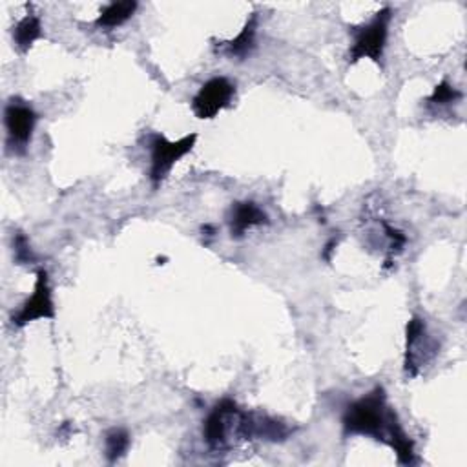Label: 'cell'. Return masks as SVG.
Listing matches in <instances>:
<instances>
[{"label":"cell","instance_id":"obj_14","mask_svg":"<svg viewBox=\"0 0 467 467\" xmlns=\"http://www.w3.org/2000/svg\"><path fill=\"white\" fill-rule=\"evenodd\" d=\"M460 97H462V93H460L456 88H452L447 80H441V82L434 88V91L431 93L429 102H434V104H447V102H454V100L460 99Z\"/></svg>","mask_w":467,"mask_h":467},{"label":"cell","instance_id":"obj_13","mask_svg":"<svg viewBox=\"0 0 467 467\" xmlns=\"http://www.w3.org/2000/svg\"><path fill=\"white\" fill-rule=\"evenodd\" d=\"M13 250H15V259L20 265H29L36 261V255L33 254L27 237L22 232H16L13 237Z\"/></svg>","mask_w":467,"mask_h":467},{"label":"cell","instance_id":"obj_8","mask_svg":"<svg viewBox=\"0 0 467 467\" xmlns=\"http://www.w3.org/2000/svg\"><path fill=\"white\" fill-rule=\"evenodd\" d=\"M266 223V213L255 202H235L230 213V234L232 237L244 235L246 230Z\"/></svg>","mask_w":467,"mask_h":467},{"label":"cell","instance_id":"obj_3","mask_svg":"<svg viewBox=\"0 0 467 467\" xmlns=\"http://www.w3.org/2000/svg\"><path fill=\"white\" fill-rule=\"evenodd\" d=\"M197 133H190L179 140H168L164 135H153L150 140L151 150V166H150V181L153 188H157L171 171L173 164L190 153L195 146Z\"/></svg>","mask_w":467,"mask_h":467},{"label":"cell","instance_id":"obj_4","mask_svg":"<svg viewBox=\"0 0 467 467\" xmlns=\"http://www.w3.org/2000/svg\"><path fill=\"white\" fill-rule=\"evenodd\" d=\"M241 412L243 410H239L232 400H221L212 409L202 427L204 440L212 449H223L228 441V432H235L239 436Z\"/></svg>","mask_w":467,"mask_h":467},{"label":"cell","instance_id":"obj_9","mask_svg":"<svg viewBox=\"0 0 467 467\" xmlns=\"http://www.w3.org/2000/svg\"><path fill=\"white\" fill-rule=\"evenodd\" d=\"M42 35V24L36 15H26L15 27H13V40L20 53H26L36 38Z\"/></svg>","mask_w":467,"mask_h":467},{"label":"cell","instance_id":"obj_5","mask_svg":"<svg viewBox=\"0 0 467 467\" xmlns=\"http://www.w3.org/2000/svg\"><path fill=\"white\" fill-rule=\"evenodd\" d=\"M53 319L55 317V305L51 297V286L47 279L46 270L36 272V281H35V290L33 294L22 303L16 314H13L11 323L16 328L26 327L27 323L35 319Z\"/></svg>","mask_w":467,"mask_h":467},{"label":"cell","instance_id":"obj_12","mask_svg":"<svg viewBox=\"0 0 467 467\" xmlns=\"http://www.w3.org/2000/svg\"><path fill=\"white\" fill-rule=\"evenodd\" d=\"M130 447V434L126 429L122 427H113L106 432L104 438V451H106V458L108 462H117L120 456H124V452Z\"/></svg>","mask_w":467,"mask_h":467},{"label":"cell","instance_id":"obj_10","mask_svg":"<svg viewBox=\"0 0 467 467\" xmlns=\"http://www.w3.org/2000/svg\"><path fill=\"white\" fill-rule=\"evenodd\" d=\"M137 9V2L126 0V2H111L108 4L100 15L95 20V26L99 27H117L124 24Z\"/></svg>","mask_w":467,"mask_h":467},{"label":"cell","instance_id":"obj_6","mask_svg":"<svg viewBox=\"0 0 467 467\" xmlns=\"http://www.w3.org/2000/svg\"><path fill=\"white\" fill-rule=\"evenodd\" d=\"M4 119H5V130H7V144L11 146L13 151L22 153L29 144L35 124H36L35 109L18 99H13L5 106Z\"/></svg>","mask_w":467,"mask_h":467},{"label":"cell","instance_id":"obj_2","mask_svg":"<svg viewBox=\"0 0 467 467\" xmlns=\"http://www.w3.org/2000/svg\"><path fill=\"white\" fill-rule=\"evenodd\" d=\"M392 11L390 7H383L374 15V18L365 24L363 27H356L354 42L350 47V62H358L359 58H370L379 64L383 57V49L387 46L389 36V24H390Z\"/></svg>","mask_w":467,"mask_h":467},{"label":"cell","instance_id":"obj_7","mask_svg":"<svg viewBox=\"0 0 467 467\" xmlns=\"http://www.w3.org/2000/svg\"><path fill=\"white\" fill-rule=\"evenodd\" d=\"M235 93V86L226 77H213L206 80L192 99V111L199 119H213L226 108Z\"/></svg>","mask_w":467,"mask_h":467},{"label":"cell","instance_id":"obj_1","mask_svg":"<svg viewBox=\"0 0 467 467\" xmlns=\"http://www.w3.org/2000/svg\"><path fill=\"white\" fill-rule=\"evenodd\" d=\"M343 434L370 436L389 445L400 463L414 462V443L403 431L394 409L387 403V394L381 385L374 387L368 394L352 401L341 418Z\"/></svg>","mask_w":467,"mask_h":467},{"label":"cell","instance_id":"obj_11","mask_svg":"<svg viewBox=\"0 0 467 467\" xmlns=\"http://www.w3.org/2000/svg\"><path fill=\"white\" fill-rule=\"evenodd\" d=\"M255 27H257V16L252 15L250 20L244 24V27L239 31V35L226 42V55L230 57H237V58H244L255 42Z\"/></svg>","mask_w":467,"mask_h":467}]
</instances>
